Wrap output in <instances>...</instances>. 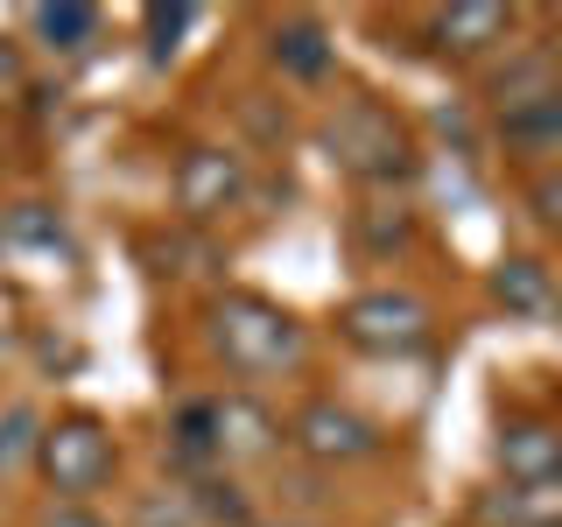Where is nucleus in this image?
<instances>
[{
    "mask_svg": "<svg viewBox=\"0 0 562 527\" xmlns=\"http://www.w3.org/2000/svg\"><path fill=\"white\" fill-rule=\"evenodd\" d=\"M359 239H366V254H401V246L415 239L408 204H366L359 211Z\"/></svg>",
    "mask_w": 562,
    "mask_h": 527,
    "instance_id": "nucleus-16",
    "label": "nucleus"
},
{
    "mask_svg": "<svg viewBox=\"0 0 562 527\" xmlns=\"http://www.w3.org/2000/svg\"><path fill=\"white\" fill-rule=\"evenodd\" d=\"M345 338L359 351H415L429 338V303L408 289H366L345 303Z\"/></svg>",
    "mask_w": 562,
    "mask_h": 527,
    "instance_id": "nucleus-6",
    "label": "nucleus"
},
{
    "mask_svg": "<svg viewBox=\"0 0 562 527\" xmlns=\"http://www.w3.org/2000/svg\"><path fill=\"white\" fill-rule=\"evenodd\" d=\"M134 527H198V514H190V492H183V485H169V492H140Z\"/></svg>",
    "mask_w": 562,
    "mask_h": 527,
    "instance_id": "nucleus-19",
    "label": "nucleus"
},
{
    "mask_svg": "<svg viewBox=\"0 0 562 527\" xmlns=\"http://www.w3.org/2000/svg\"><path fill=\"white\" fill-rule=\"evenodd\" d=\"M289 444L303 450V464H316V471H345V464L380 457V429L359 408H345V401H310V408L289 422Z\"/></svg>",
    "mask_w": 562,
    "mask_h": 527,
    "instance_id": "nucleus-4",
    "label": "nucleus"
},
{
    "mask_svg": "<svg viewBox=\"0 0 562 527\" xmlns=\"http://www.w3.org/2000/svg\"><path fill=\"white\" fill-rule=\"evenodd\" d=\"M211 345H218V359L246 380L295 373V366L310 359V330L281 303H268V295H218V310H211Z\"/></svg>",
    "mask_w": 562,
    "mask_h": 527,
    "instance_id": "nucleus-1",
    "label": "nucleus"
},
{
    "mask_svg": "<svg viewBox=\"0 0 562 527\" xmlns=\"http://www.w3.org/2000/svg\"><path fill=\"white\" fill-rule=\"evenodd\" d=\"M254 527H324V520H254Z\"/></svg>",
    "mask_w": 562,
    "mask_h": 527,
    "instance_id": "nucleus-23",
    "label": "nucleus"
},
{
    "mask_svg": "<svg viewBox=\"0 0 562 527\" xmlns=\"http://www.w3.org/2000/svg\"><path fill=\"white\" fill-rule=\"evenodd\" d=\"M268 57L281 78H295V85H316L330 70V57H338V43L324 35V22H310V14H289V22H274L268 29Z\"/></svg>",
    "mask_w": 562,
    "mask_h": 527,
    "instance_id": "nucleus-12",
    "label": "nucleus"
},
{
    "mask_svg": "<svg viewBox=\"0 0 562 527\" xmlns=\"http://www.w3.org/2000/svg\"><path fill=\"white\" fill-rule=\"evenodd\" d=\"M527 211H535L541 233H562V162H555V169H541L535 183H527Z\"/></svg>",
    "mask_w": 562,
    "mask_h": 527,
    "instance_id": "nucleus-20",
    "label": "nucleus"
},
{
    "mask_svg": "<svg viewBox=\"0 0 562 527\" xmlns=\"http://www.w3.org/2000/svg\"><path fill=\"white\" fill-rule=\"evenodd\" d=\"M514 29H520V8H499V0H450L422 22L429 49L450 64H479L492 49H514Z\"/></svg>",
    "mask_w": 562,
    "mask_h": 527,
    "instance_id": "nucleus-5",
    "label": "nucleus"
},
{
    "mask_svg": "<svg viewBox=\"0 0 562 527\" xmlns=\"http://www.w3.org/2000/svg\"><path fill=\"white\" fill-rule=\"evenodd\" d=\"M190 492V514L204 520H218V527H254V514H246V500H239V485L233 479H198V485H183Z\"/></svg>",
    "mask_w": 562,
    "mask_h": 527,
    "instance_id": "nucleus-15",
    "label": "nucleus"
},
{
    "mask_svg": "<svg viewBox=\"0 0 562 527\" xmlns=\"http://www.w3.org/2000/svg\"><path fill=\"white\" fill-rule=\"evenodd\" d=\"M499 120V148L506 155H520V162H562V85L555 92H541V99H520V105H506V113H492Z\"/></svg>",
    "mask_w": 562,
    "mask_h": 527,
    "instance_id": "nucleus-10",
    "label": "nucleus"
},
{
    "mask_svg": "<svg viewBox=\"0 0 562 527\" xmlns=\"http://www.w3.org/2000/svg\"><path fill=\"white\" fill-rule=\"evenodd\" d=\"M246 198V155L239 148H190L183 162H176V204H183V218H218V211H233Z\"/></svg>",
    "mask_w": 562,
    "mask_h": 527,
    "instance_id": "nucleus-7",
    "label": "nucleus"
},
{
    "mask_svg": "<svg viewBox=\"0 0 562 527\" xmlns=\"http://www.w3.org/2000/svg\"><path fill=\"white\" fill-rule=\"evenodd\" d=\"M555 85H562V49L555 43H520L514 57L485 78V105H492V113H506V105L541 99V92H555Z\"/></svg>",
    "mask_w": 562,
    "mask_h": 527,
    "instance_id": "nucleus-11",
    "label": "nucleus"
},
{
    "mask_svg": "<svg viewBox=\"0 0 562 527\" xmlns=\"http://www.w3.org/2000/svg\"><path fill=\"white\" fill-rule=\"evenodd\" d=\"M0 239L8 246H57V211L49 204H14L8 225H0Z\"/></svg>",
    "mask_w": 562,
    "mask_h": 527,
    "instance_id": "nucleus-18",
    "label": "nucleus"
},
{
    "mask_svg": "<svg viewBox=\"0 0 562 527\" xmlns=\"http://www.w3.org/2000/svg\"><path fill=\"white\" fill-rule=\"evenodd\" d=\"M324 148H330V162L345 176H359V183H373V190H394V183H408L422 169L408 127H401L380 99H345L338 113H330V127H324Z\"/></svg>",
    "mask_w": 562,
    "mask_h": 527,
    "instance_id": "nucleus-2",
    "label": "nucleus"
},
{
    "mask_svg": "<svg viewBox=\"0 0 562 527\" xmlns=\"http://www.w3.org/2000/svg\"><path fill=\"white\" fill-rule=\"evenodd\" d=\"M499 303L535 316L541 303H549V274H541L535 260H506V268H499Z\"/></svg>",
    "mask_w": 562,
    "mask_h": 527,
    "instance_id": "nucleus-17",
    "label": "nucleus"
},
{
    "mask_svg": "<svg viewBox=\"0 0 562 527\" xmlns=\"http://www.w3.org/2000/svg\"><path fill=\"white\" fill-rule=\"evenodd\" d=\"M43 527H105V520L92 514V506H49V514H43Z\"/></svg>",
    "mask_w": 562,
    "mask_h": 527,
    "instance_id": "nucleus-22",
    "label": "nucleus"
},
{
    "mask_svg": "<svg viewBox=\"0 0 562 527\" xmlns=\"http://www.w3.org/2000/svg\"><path fill=\"white\" fill-rule=\"evenodd\" d=\"M204 436H211V457L218 464H254V457H268L274 450V415L260 408L254 394H218V401H204Z\"/></svg>",
    "mask_w": 562,
    "mask_h": 527,
    "instance_id": "nucleus-8",
    "label": "nucleus"
},
{
    "mask_svg": "<svg viewBox=\"0 0 562 527\" xmlns=\"http://www.w3.org/2000/svg\"><path fill=\"white\" fill-rule=\"evenodd\" d=\"M140 29H148V57L162 64L169 49H176V35L190 29V8H148V14H140Z\"/></svg>",
    "mask_w": 562,
    "mask_h": 527,
    "instance_id": "nucleus-21",
    "label": "nucleus"
},
{
    "mask_svg": "<svg viewBox=\"0 0 562 527\" xmlns=\"http://www.w3.org/2000/svg\"><path fill=\"white\" fill-rule=\"evenodd\" d=\"M499 471L520 492L555 485L562 479V429H555V422H535V415L506 422V429H499Z\"/></svg>",
    "mask_w": 562,
    "mask_h": 527,
    "instance_id": "nucleus-9",
    "label": "nucleus"
},
{
    "mask_svg": "<svg viewBox=\"0 0 562 527\" xmlns=\"http://www.w3.org/2000/svg\"><path fill=\"white\" fill-rule=\"evenodd\" d=\"M35 444H43V415H35L29 401L0 408V479H8L14 464H35Z\"/></svg>",
    "mask_w": 562,
    "mask_h": 527,
    "instance_id": "nucleus-14",
    "label": "nucleus"
},
{
    "mask_svg": "<svg viewBox=\"0 0 562 527\" xmlns=\"http://www.w3.org/2000/svg\"><path fill=\"white\" fill-rule=\"evenodd\" d=\"M29 29L43 35V49H64V57H78V49L99 35V8H78V0H57V8H29Z\"/></svg>",
    "mask_w": 562,
    "mask_h": 527,
    "instance_id": "nucleus-13",
    "label": "nucleus"
},
{
    "mask_svg": "<svg viewBox=\"0 0 562 527\" xmlns=\"http://www.w3.org/2000/svg\"><path fill=\"white\" fill-rule=\"evenodd\" d=\"M35 471H43V485L57 492V506H85L105 479H113V436H105V422H99V415L43 422Z\"/></svg>",
    "mask_w": 562,
    "mask_h": 527,
    "instance_id": "nucleus-3",
    "label": "nucleus"
}]
</instances>
